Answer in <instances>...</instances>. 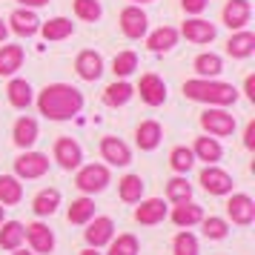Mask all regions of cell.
Segmentation results:
<instances>
[{
  "label": "cell",
  "mask_w": 255,
  "mask_h": 255,
  "mask_svg": "<svg viewBox=\"0 0 255 255\" xmlns=\"http://www.w3.org/2000/svg\"><path fill=\"white\" fill-rule=\"evenodd\" d=\"M37 109L49 121H69L83 109V95L69 83H49L43 92L37 95Z\"/></svg>",
  "instance_id": "obj_1"
},
{
  "label": "cell",
  "mask_w": 255,
  "mask_h": 255,
  "mask_svg": "<svg viewBox=\"0 0 255 255\" xmlns=\"http://www.w3.org/2000/svg\"><path fill=\"white\" fill-rule=\"evenodd\" d=\"M184 95L189 101L209 106H232L238 101V89L232 83H221L215 78H195V81L184 83Z\"/></svg>",
  "instance_id": "obj_2"
},
{
  "label": "cell",
  "mask_w": 255,
  "mask_h": 255,
  "mask_svg": "<svg viewBox=\"0 0 255 255\" xmlns=\"http://www.w3.org/2000/svg\"><path fill=\"white\" fill-rule=\"evenodd\" d=\"M75 186L81 189L83 195L104 192L106 186H109V166H104V163H89V166H81L78 175H75Z\"/></svg>",
  "instance_id": "obj_3"
},
{
  "label": "cell",
  "mask_w": 255,
  "mask_h": 255,
  "mask_svg": "<svg viewBox=\"0 0 255 255\" xmlns=\"http://www.w3.org/2000/svg\"><path fill=\"white\" fill-rule=\"evenodd\" d=\"M201 127H204V132L215 135V138H227V135L235 132V118L224 106H209L207 112H201Z\"/></svg>",
  "instance_id": "obj_4"
},
{
  "label": "cell",
  "mask_w": 255,
  "mask_h": 255,
  "mask_svg": "<svg viewBox=\"0 0 255 255\" xmlns=\"http://www.w3.org/2000/svg\"><path fill=\"white\" fill-rule=\"evenodd\" d=\"M49 172V158L43 152H23L20 158H14V178L35 181Z\"/></svg>",
  "instance_id": "obj_5"
},
{
  "label": "cell",
  "mask_w": 255,
  "mask_h": 255,
  "mask_svg": "<svg viewBox=\"0 0 255 255\" xmlns=\"http://www.w3.org/2000/svg\"><path fill=\"white\" fill-rule=\"evenodd\" d=\"M198 184L207 189L209 195H230L232 192V175L224 172V169H218L215 163H207L204 169H201V175H198Z\"/></svg>",
  "instance_id": "obj_6"
},
{
  "label": "cell",
  "mask_w": 255,
  "mask_h": 255,
  "mask_svg": "<svg viewBox=\"0 0 255 255\" xmlns=\"http://www.w3.org/2000/svg\"><path fill=\"white\" fill-rule=\"evenodd\" d=\"M83 238H86V244H89L92 250H101V247H106V244L115 238V221L106 218V215H101V218H92L89 224H86Z\"/></svg>",
  "instance_id": "obj_7"
},
{
  "label": "cell",
  "mask_w": 255,
  "mask_h": 255,
  "mask_svg": "<svg viewBox=\"0 0 255 255\" xmlns=\"http://www.w3.org/2000/svg\"><path fill=\"white\" fill-rule=\"evenodd\" d=\"M23 235H26V241L32 244V253L35 255H49L52 250H55V232L49 230L46 224H40V221L26 224Z\"/></svg>",
  "instance_id": "obj_8"
},
{
  "label": "cell",
  "mask_w": 255,
  "mask_h": 255,
  "mask_svg": "<svg viewBox=\"0 0 255 255\" xmlns=\"http://www.w3.org/2000/svg\"><path fill=\"white\" fill-rule=\"evenodd\" d=\"M227 215L232 218V224H238V227H250L255 221V201L250 195H232L227 201Z\"/></svg>",
  "instance_id": "obj_9"
},
{
  "label": "cell",
  "mask_w": 255,
  "mask_h": 255,
  "mask_svg": "<svg viewBox=\"0 0 255 255\" xmlns=\"http://www.w3.org/2000/svg\"><path fill=\"white\" fill-rule=\"evenodd\" d=\"M146 23H149V17H146V12H143L140 6H127V9L121 12V29H124V35L132 37V40H138V37L146 35Z\"/></svg>",
  "instance_id": "obj_10"
},
{
  "label": "cell",
  "mask_w": 255,
  "mask_h": 255,
  "mask_svg": "<svg viewBox=\"0 0 255 255\" xmlns=\"http://www.w3.org/2000/svg\"><path fill=\"white\" fill-rule=\"evenodd\" d=\"M101 155H104L106 163H112V166H127L132 163V149H129L127 143L115 135H106L101 140Z\"/></svg>",
  "instance_id": "obj_11"
},
{
  "label": "cell",
  "mask_w": 255,
  "mask_h": 255,
  "mask_svg": "<svg viewBox=\"0 0 255 255\" xmlns=\"http://www.w3.org/2000/svg\"><path fill=\"white\" fill-rule=\"evenodd\" d=\"M55 161L63 166V169H78L83 161V149L78 140L72 138H58L55 140Z\"/></svg>",
  "instance_id": "obj_12"
},
{
  "label": "cell",
  "mask_w": 255,
  "mask_h": 255,
  "mask_svg": "<svg viewBox=\"0 0 255 255\" xmlns=\"http://www.w3.org/2000/svg\"><path fill=\"white\" fill-rule=\"evenodd\" d=\"M138 92H140V101L146 106H161L166 101V83L158 78V75H143L138 83Z\"/></svg>",
  "instance_id": "obj_13"
},
{
  "label": "cell",
  "mask_w": 255,
  "mask_h": 255,
  "mask_svg": "<svg viewBox=\"0 0 255 255\" xmlns=\"http://www.w3.org/2000/svg\"><path fill=\"white\" fill-rule=\"evenodd\" d=\"M75 72L81 75L83 81H98L104 75V58L95 49H83L81 55L75 58Z\"/></svg>",
  "instance_id": "obj_14"
},
{
  "label": "cell",
  "mask_w": 255,
  "mask_h": 255,
  "mask_svg": "<svg viewBox=\"0 0 255 255\" xmlns=\"http://www.w3.org/2000/svg\"><path fill=\"white\" fill-rule=\"evenodd\" d=\"M140 207L135 209V221L143 224V227H155L166 218V204L161 198H146V201H138Z\"/></svg>",
  "instance_id": "obj_15"
},
{
  "label": "cell",
  "mask_w": 255,
  "mask_h": 255,
  "mask_svg": "<svg viewBox=\"0 0 255 255\" xmlns=\"http://www.w3.org/2000/svg\"><path fill=\"white\" fill-rule=\"evenodd\" d=\"M250 14H253L250 0H230L224 6V23L230 26V29H235V32H241L244 26L250 23Z\"/></svg>",
  "instance_id": "obj_16"
},
{
  "label": "cell",
  "mask_w": 255,
  "mask_h": 255,
  "mask_svg": "<svg viewBox=\"0 0 255 255\" xmlns=\"http://www.w3.org/2000/svg\"><path fill=\"white\" fill-rule=\"evenodd\" d=\"M184 37L186 40H192V43H209V40H215V26L209 23V20H204V17H192V20H186L184 23Z\"/></svg>",
  "instance_id": "obj_17"
},
{
  "label": "cell",
  "mask_w": 255,
  "mask_h": 255,
  "mask_svg": "<svg viewBox=\"0 0 255 255\" xmlns=\"http://www.w3.org/2000/svg\"><path fill=\"white\" fill-rule=\"evenodd\" d=\"M9 23H12V32H17L20 37H32L40 29V20H37V14L32 9H14Z\"/></svg>",
  "instance_id": "obj_18"
},
{
  "label": "cell",
  "mask_w": 255,
  "mask_h": 255,
  "mask_svg": "<svg viewBox=\"0 0 255 255\" xmlns=\"http://www.w3.org/2000/svg\"><path fill=\"white\" fill-rule=\"evenodd\" d=\"M161 138H163V129H161L158 121H143V124L135 129V140H138V146L143 152H152L161 143Z\"/></svg>",
  "instance_id": "obj_19"
},
{
  "label": "cell",
  "mask_w": 255,
  "mask_h": 255,
  "mask_svg": "<svg viewBox=\"0 0 255 255\" xmlns=\"http://www.w3.org/2000/svg\"><path fill=\"white\" fill-rule=\"evenodd\" d=\"M60 207V189H40L35 195V201H32V209H35L37 218H49V215H55Z\"/></svg>",
  "instance_id": "obj_20"
},
{
  "label": "cell",
  "mask_w": 255,
  "mask_h": 255,
  "mask_svg": "<svg viewBox=\"0 0 255 255\" xmlns=\"http://www.w3.org/2000/svg\"><path fill=\"white\" fill-rule=\"evenodd\" d=\"M143 178L140 175H124L121 181H118V195L124 204H138L143 201Z\"/></svg>",
  "instance_id": "obj_21"
},
{
  "label": "cell",
  "mask_w": 255,
  "mask_h": 255,
  "mask_svg": "<svg viewBox=\"0 0 255 255\" xmlns=\"http://www.w3.org/2000/svg\"><path fill=\"white\" fill-rule=\"evenodd\" d=\"M12 138L20 149H29L32 143L37 140V121L35 118H17L14 121V129H12Z\"/></svg>",
  "instance_id": "obj_22"
},
{
  "label": "cell",
  "mask_w": 255,
  "mask_h": 255,
  "mask_svg": "<svg viewBox=\"0 0 255 255\" xmlns=\"http://www.w3.org/2000/svg\"><path fill=\"white\" fill-rule=\"evenodd\" d=\"M201 218H204V209L198 207V204H192V201H184V204H175L172 209V221L175 227H181V230H189V227H195V224H201Z\"/></svg>",
  "instance_id": "obj_23"
},
{
  "label": "cell",
  "mask_w": 255,
  "mask_h": 255,
  "mask_svg": "<svg viewBox=\"0 0 255 255\" xmlns=\"http://www.w3.org/2000/svg\"><path fill=\"white\" fill-rule=\"evenodd\" d=\"M23 201V184L14 175H0V204L3 207H14Z\"/></svg>",
  "instance_id": "obj_24"
},
{
  "label": "cell",
  "mask_w": 255,
  "mask_h": 255,
  "mask_svg": "<svg viewBox=\"0 0 255 255\" xmlns=\"http://www.w3.org/2000/svg\"><path fill=\"white\" fill-rule=\"evenodd\" d=\"M192 155H195V161H204V163H218L224 149H221V143L215 138H207V135H201L195 138V146H192Z\"/></svg>",
  "instance_id": "obj_25"
},
{
  "label": "cell",
  "mask_w": 255,
  "mask_h": 255,
  "mask_svg": "<svg viewBox=\"0 0 255 255\" xmlns=\"http://www.w3.org/2000/svg\"><path fill=\"white\" fill-rule=\"evenodd\" d=\"M3 230H0V250H17L20 244L26 241V235H23V224L20 221H3L0 224Z\"/></svg>",
  "instance_id": "obj_26"
},
{
  "label": "cell",
  "mask_w": 255,
  "mask_h": 255,
  "mask_svg": "<svg viewBox=\"0 0 255 255\" xmlns=\"http://www.w3.org/2000/svg\"><path fill=\"white\" fill-rule=\"evenodd\" d=\"M132 95H135V86L127 81H115V83H109L106 86V92H104V104L106 106H124L132 101Z\"/></svg>",
  "instance_id": "obj_27"
},
{
  "label": "cell",
  "mask_w": 255,
  "mask_h": 255,
  "mask_svg": "<svg viewBox=\"0 0 255 255\" xmlns=\"http://www.w3.org/2000/svg\"><path fill=\"white\" fill-rule=\"evenodd\" d=\"M9 104L14 106V109H26V106L35 101V95H32V86H29V81H23V78H14L12 83H9Z\"/></svg>",
  "instance_id": "obj_28"
},
{
  "label": "cell",
  "mask_w": 255,
  "mask_h": 255,
  "mask_svg": "<svg viewBox=\"0 0 255 255\" xmlns=\"http://www.w3.org/2000/svg\"><path fill=\"white\" fill-rule=\"evenodd\" d=\"M227 52H230L232 58H250L255 52V35L253 32H235L227 40Z\"/></svg>",
  "instance_id": "obj_29"
},
{
  "label": "cell",
  "mask_w": 255,
  "mask_h": 255,
  "mask_svg": "<svg viewBox=\"0 0 255 255\" xmlns=\"http://www.w3.org/2000/svg\"><path fill=\"white\" fill-rule=\"evenodd\" d=\"M178 43V32H175L172 26H161V29H155L149 37H146V46L152 52H169V49Z\"/></svg>",
  "instance_id": "obj_30"
},
{
  "label": "cell",
  "mask_w": 255,
  "mask_h": 255,
  "mask_svg": "<svg viewBox=\"0 0 255 255\" xmlns=\"http://www.w3.org/2000/svg\"><path fill=\"white\" fill-rule=\"evenodd\" d=\"M23 63V49L9 43V46H0V75H14Z\"/></svg>",
  "instance_id": "obj_31"
},
{
  "label": "cell",
  "mask_w": 255,
  "mask_h": 255,
  "mask_svg": "<svg viewBox=\"0 0 255 255\" xmlns=\"http://www.w3.org/2000/svg\"><path fill=\"white\" fill-rule=\"evenodd\" d=\"M40 32H43L46 40H66L75 32V23L66 20V17H52V20H46V23L40 26Z\"/></svg>",
  "instance_id": "obj_32"
},
{
  "label": "cell",
  "mask_w": 255,
  "mask_h": 255,
  "mask_svg": "<svg viewBox=\"0 0 255 255\" xmlns=\"http://www.w3.org/2000/svg\"><path fill=\"white\" fill-rule=\"evenodd\" d=\"M66 218H69V224H89V221L95 218V201L92 198H78V201H72Z\"/></svg>",
  "instance_id": "obj_33"
},
{
  "label": "cell",
  "mask_w": 255,
  "mask_h": 255,
  "mask_svg": "<svg viewBox=\"0 0 255 255\" xmlns=\"http://www.w3.org/2000/svg\"><path fill=\"white\" fill-rule=\"evenodd\" d=\"M169 166H172L178 175H186L192 166H195V155H192V149H189V146H175V149L169 152Z\"/></svg>",
  "instance_id": "obj_34"
},
{
  "label": "cell",
  "mask_w": 255,
  "mask_h": 255,
  "mask_svg": "<svg viewBox=\"0 0 255 255\" xmlns=\"http://www.w3.org/2000/svg\"><path fill=\"white\" fill-rule=\"evenodd\" d=\"M221 69H224V60L212 52H204L195 58V72L201 78H215V75H221Z\"/></svg>",
  "instance_id": "obj_35"
},
{
  "label": "cell",
  "mask_w": 255,
  "mask_h": 255,
  "mask_svg": "<svg viewBox=\"0 0 255 255\" xmlns=\"http://www.w3.org/2000/svg\"><path fill=\"white\" fill-rule=\"evenodd\" d=\"M166 198L172 204H184V201H192V184L186 178H172L166 181Z\"/></svg>",
  "instance_id": "obj_36"
},
{
  "label": "cell",
  "mask_w": 255,
  "mask_h": 255,
  "mask_svg": "<svg viewBox=\"0 0 255 255\" xmlns=\"http://www.w3.org/2000/svg\"><path fill=\"white\" fill-rule=\"evenodd\" d=\"M106 255H138V238L129 235V232L118 235V238L109 241V253Z\"/></svg>",
  "instance_id": "obj_37"
},
{
  "label": "cell",
  "mask_w": 255,
  "mask_h": 255,
  "mask_svg": "<svg viewBox=\"0 0 255 255\" xmlns=\"http://www.w3.org/2000/svg\"><path fill=\"white\" fill-rule=\"evenodd\" d=\"M135 69H138V55H135V52H121V55H115L112 72H115L118 78H127V75H132Z\"/></svg>",
  "instance_id": "obj_38"
},
{
  "label": "cell",
  "mask_w": 255,
  "mask_h": 255,
  "mask_svg": "<svg viewBox=\"0 0 255 255\" xmlns=\"http://www.w3.org/2000/svg\"><path fill=\"white\" fill-rule=\"evenodd\" d=\"M201 227H204V235L212 238V241H221L230 235V224L224 218H201Z\"/></svg>",
  "instance_id": "obj_39"
},
{
  "label": "cell",
  "mask_w": 255,
  "mask_h": 255,
  "mask_svg": "<svg viewBox=\"0 0 255 255\" xmlns=\"http://www.w3.org/2000/svg\"><path fill=\"white\" fill-rule=\"evenodd\" d=\"M172 253L175 255H198V238L192 232H178L172 241Z\"/></svg>",
  "instance_id": "obj_40"
},
{
  "label": "cell",
  "mask_w": 255,
  "mask_h": 255,
  "mask_svg": "<svg viewBox=\"0 0 255 255\" xmlns=\"http://www.w3.org/2000/svg\"><path fill=\"white\" fill-rule=\"evenodd\" d=\"M75 14H78L81 20L95 23V20L104 14V9H101V3H98V0H75Z\"/></svg>",
  "instance_id": "obj_41"
},
{
  "label": "cell",
  "mask_w": 255,
  "mask_h": 255,
  "mask_svg": "<svg viewBox=\"0 0 255 255\" xmlns=\"http://www.w3.org/2000/svg\"><path fill=\"white\" fill-rule=\"evenodd\" d=\"M181 3H184V9L189 14H201L207 9V0H181Z\"/></svg>",
  "instance_id": "obj_42"
},
{
  "label": "cell",
  "mask_w": 255,
  "mask_h": 255,
  "mask_svg": "<svg viewBox=\"0 0 255 255\" xmlns=\"http://www.w3.org/2000/svg\"><path fill=\"white\" fill-rule=\"evenodd\" d=\"M244 146H247V149H255V121L247 124V132H244Z\"/></svg>",
  "instance_id": "obj_43"
},
{
  "label": "cell",
  "mask_w": 255,
  "mask_h": 255,
  "mask_svg": "<svg viewBox=\"0 0 255 255\" xmlns=\"http://www.w3.org/2000/svg\"><path fill=\"white\" fill-rule=\"evenodd\" d=\"M244 89H247V98H250V101H255V75H247Z\"/></svg>",
  "instance_id": "obj_44"
},
{
  "label": "cell",
  "mask_w": 255,
  "mask_h": 255,
  "mask_svg": "<svg viewBox=\"0 0 255 255\" xmlns=\"http://www.w3.org/2000/svg\"><path fill=\"white\" fill-rule=\"evenodd\" d=\"M17 3H23L26 9H37V6H46L49 0H17Z\"/></svg>",
  "instance_id": "obj_45"
},
{
  "label": "cell",
  "mask_w": 255,
  "mask_h": 255,
  "mask_svg": "<svg viewBox=\"0 0 255 255\" xmlns=\"http://www.w3.org/2000/svg\"><path fill=\"white\" fill-rule=\"evenodd\" d=\"M6 35H9V26L3 23V17H0V43L6 40Z\"/></svg>",
  "instance_id": "obj_46"
},
{
  "label": "cell",
  "mask_w": 255,
  "mask_h": 255,
  "mask_svg": "<svg viewBox=\"0 0 255 255\" xmlns=\"http://www.w3.org/2000/svg\"><path fill=\"white\" fill-rule=\"evenodd\" d=\"M12 255H35V253H26V250H20V247H17V250H12Z\"/></svg>",
  "instance_id": "obj_47"
},
{
  "label": "cell",
  "mask_w": 255,
  "mask_h": 255,
  "mask_svg": "<svg viewBox=\"0 0 255 255\" xmlns=\"http://www.w3.org/2000/svg\"><path fill=\"white\" fill-rule=\"evenodd\" d=\"M81 255H101V253H95L92 247H86V250H83V253H81Z\"/></svg>",
  "instance_id": "obj_48"
},
{
  "label": "cell",
  "mask_w": 255,
  "mask_h": 255,
  "mask_svg": "<svg viewBox=\"0 0 255 255\" xmlns=\"http://www.w3.org/2000/svg\"><path fill=\"white\" fill-rule=\"evenodd\" d=\"M0 224H3V207H0Z\"/></svg>",
  "instance_id": "obj_49"
},
{
  "label": "cell",
  "mask_w": 255,
  "mask_h": 255,
  "mask_svg": "<svg viewBox=\"0 0 255 255\" xmlns=\"http://www.w3.org/2000/svg\"><path fill=\"white\" fill-rule=\"evenodd\" d=\"M135 3H152V0H135Z\"/></svg>",
  "instance_id": "obj_50"
}]
</instances>
